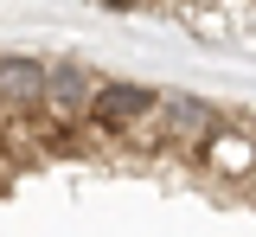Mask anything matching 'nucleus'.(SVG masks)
<instances>
[{"mask_svg":"<svg viewBox=\"0 0 256 237\" xmlns=\"http://www.w3.org/2000/svg\"><path fill=\"white\" fill-rule=\"evenodd\" d=\"M154 122H160V154H180V160H198V148L212 141V128L224 122L218 102L186 96V90H154Z\"/></svg>","mask_w":256,"mask_h":237,"instance_id":"f257e3e1","label":"nucleus"},{"mask_svg":"<svg viewBox=\"0 0 256 237\" xmlns=\"http://www.w3.org/2000/svg\"><path fill=\"white\" fill-rule=\"evenodd\" d=\"M109 6H116V13H128V6H154V0H109Z\"/></svg>","mask_w":256,"mask_h":237,"instance_id":"423d86ee","label":"nucleus"},{"mask_svg":"<svg viewBox=\"0 0 256 237\" xmlns=\"http://www.w3.org/2000/svg\"><path fill=\"white\" fill-rule=\"evenodd\" d=\"M250 141L256 135H237V141H230V116H224L218 128H212V141L198 148V160H205L212 173H230V180H237V173L250 167Z\"/></svg>","mask_w":256,"mask_h":237,"instance_id":"39448f33","label":"nucleus"},{"mask_svg":"<svg viewBox=\"0 0 256 237\" xmlns=\"http://www.w3.org/2000/svg\"><path fill=\"white\" fill-rule=\"evenodd\" d=\"M148 102H154V90H148V84H109V77H102V84H96V96H90V109H84V116H90L96 128H102V135L116 141L128 128V122H134V116H141V109H148Z\"/></svg>","mask_w":256,"mask_h":237,"instance_id":"7ed1b4c3","label":"nucleus"},{"mask_svg":"<svg viewBox=\"0 0 256 237\" xmlns=\"http://www.w3.org/2000/svg\"><path fill=\"white\" fill-rule=\"evenodd\" d=\"M250 160H256V141H250Z\"/></svg>","mask_w":256,"mask_h":237,"instance_id":"0eeeda50","label":"nucleus"},{"mask_svg":"<svg viewBox=\"0 0 256 237\" xmlns=\"http://www.w3.org/2000/svg\"><path fill=\"white\" fill-rule=\"evenodd\" d=\"M96 77L90 64H77V58H58V64H45V96H38V109H52V116H84L90 109V96H96Z\"/></svg>","mask_w":256,"mask_h":237,"instance_id":"f03ea898","label":"nucleus"},{"mask_svg":"<svg viewBox=\"0 0 256 237\" xmlns=\"http://www.w3.org/2000/svg\"><path fill=\"white\" fill-rule=\"evenodd\" d=\"M45 96V64L38 58H0V102L6 109H38Z\"/></svg>","mask_w":256,"mask_h":237,"instance_id":"20e7f679","label":"nucleus"}]
</instances>
